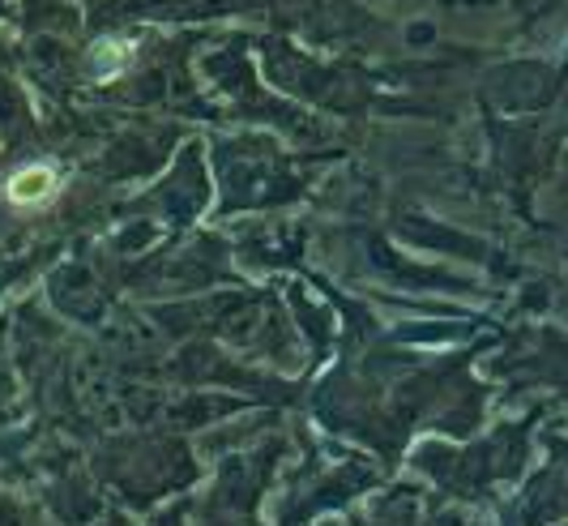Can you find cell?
Instances as JSON below:
<instances>
[{
    "mask_svg": "<svg viewBox=\"0 0 568 526\" xmlns=\"http://www.w3.org/2000/svg\"><path fill=\"white\" fill-rule=\"evenodd\" d=\"M52 193H57V168H48V163L22 168V172L9 180V202H13V205L48 202Z\"/></svg>",
    "mask_w": 568,
    "mask_h": 526,
    "instance_id": "cell-1",
    "label": "cell"
}]
</instances>
